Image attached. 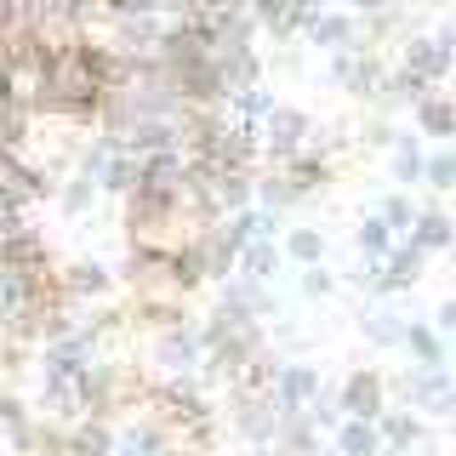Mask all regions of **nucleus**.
I'll list each match as a JSON object with an SVG mask.
<instances>
[{
    "mask_svg": "<svg viewBox=\"0 0 456 456\" xmlns=\"http://www.w3.org/2000/svg\"><path fill=\"white\" fill-rule=\"evenodd\" d=\"M382 456H411V451H382Z\"/></svg>",
    "mask_w": 456,
    "mask_h": 456,
    "instance_id": "nucleus-27",
    "label": "nucleus"
},
{
    "mask_svg": "<svg viewBox=\"0 0 456 456\" xmlns=\"http://www.w3.org/2000/svg\"><path fill=\"white\" fill-rule=\"evenodd\" d=\"M280 268H285V256H280L274 240H251V246L234 256V274H240V280H251V285H274V280H280Z\"/></svg>",
    "mask_w": 456,
    "mask_h": 456,
    "instance_id": "nucleus-19",
    "label": "nucleus"
},
{
    "mask_svg": "<svg viewBox=\"0 0 456 456\" xmlns=\"http://www.w3.org/2000/svg\"><path fill=\"white\" fill-rule=\"evenodd\" d=\"M411 132H417L422 142H434V149H445V142L456 137V103L445 86H428V92L411 103Z\"/></svg>",
    "mask_w": 456,
    "mask_h": 456,
    "instance_id": "nucleus-11",
    "label": "nucleus"
},
{
    "mask_svg": "<svg viewBox=\"0 0 456 456\" xmlns=\"http://www.w3.org/2000/svg\"><path fill=\"white\" fill-rule=\"evenodd\" d=\"M200 325L189 320V314H177V320L154 325L149 331V365H154V382H183L200 370Z\"/></svg>",
    "mask_w": 456,
    "mask_h": 456,
    "instance_id": "nucleus-2",
    "label": "nucleus"
},
{
    "mask_svg": "<svg viewBox=\"0 0 456 456\" xmlns=\"http://www.w3.org/2000/svg\"><path fill=\"white\" fill-rule=\"evenodd\" d=\"M297 297H303V303H337V297H342V274L325 268V263L297 268Z\"/></svg>",
    "mask_w": 456,
    "mask_h": 456,
    "instance_id": "nucleus-22",
    "label": "nucleus"
},
{
    "mask_svg": "<svg viewBox=\"0 0 456 456\" xmlns=\"http://www.w3.org/2000/svg\"><path fill=\"white\" fill-rule=\"evenodd\" d=\"M325 388V365L320 360H274V377H268V399H274V417H303V411L320 399Z\"/></svg>",
    "mask_w": 456,
    "mask_h": 456,
    "instance_id": "nucleus-6",
    "label": "nucleus"
},
{
    "mask_svg": "<svg viewBox=\"0 0 456 456\" xmlns=\"http://www.w3.org/2000/svg\"><path fill=\"white\" fill-rule=\"evenodd\" d=\"M377 217L388 223V234H394V240H405V234H411V223H417V200L399 194V189H388V194L377 200Z\"/></svg>",
    "mask_w": 456,
    "mask_h": 456,
    "instance_id": "nucleus-23",
    "label": "nucleus"
},
{
    "mask_svg": "<svg viewBox=\"0 0 456 456\" xmlns=\"http://www.w3.org/2000/svg\"><path fill=\"white\" fill-rule=\"evenodd\" d=\"M297 40H303L308 52H320V57H331V52H354V46H360V18H354V12H342V6H320Z\"/></svg>",
    "mask_w": 456,
    "mask_h": 456,
    "instance_id": "nucleus-10",
    "label": "nucleus"
},
{
    "mask_svg": "<svg viewBox=\"0 0 456 456\" xmlns=\"http://www.w3.org/2000/svg\"><path fill=\"white\" fill-rule=\"evenodd\" d=\"M348 246H354V256H360V263H382V256L394 251V234H388V223H382L377 211H365V217H354Z\"/></svg>",
    "mask_w": 456,
    "mask_h": 456,
    "instance_id": "nucleus-20",
    "label": "nucleus"
},
{
    "mask_svg": "<svg viewBox=\"0 0 456 456\" xmlns=\"http://www.w3.org/2000/svg\"><path fill=\"white\" fill-rule=\"evenodd\" d=\"M422 183H428L434 194H451V189H456V154H451V149H434V154L422 160Z\"/></svg>",
    "mask_w": 456,
    "mask_h": 456,
    "instance_id": "nucleus-24",
    "label": "nucleus"
},
{
    "mask_svg": "<svg viewBox=\"0 0 456 456\" xmlns=\"http://www.w3.org/2000/svg\"><path fill=\"white\" fill-rule=\"evenodd\" d=\"M382 69H388V52L365 46V40L354 52H331V57H325V75H331V86H337V92H348L354 103H370V97H377Z\"/></svg>",
    "mask_w": 456,
    "mask_h": 456,
    "instance_id": "nucleus-8",
    "label": "nucleus"
},
{
    "mask_svg": "<svg viewBox=\"0 0 456 456\" xmlns=\"http://www.w3.org/2000/svg\"><path fill=\"white\" fill-rule=\"evenodd\" d=\"M308 132H314V114L297 109V103H280L263 126H256V160H263V166H285L291 154L308 149Z\"/></svg>",
    "mask_w": 456,
    "mask_h": 456,
    "instance_id": "nucleus-7",
    "label": "nucleus"
},
{
    "mask_svg": "<svg viewBox=\"0 0 456 456\" xmlns=\"http://www.w3.org/2000/svg\"><path fill=\"white\" fill-rule=\"evenodd\" d=\"M394 6V0H342V12H354V18H370V12Z\"/></svg>",
    "mask_w": 456,
    "mask_h": 456,
    "instance_id": "nucleus-26",
    "label": "nucleus"
},
{
    "mask_svg": "<svg viewBox=\"0 0 456 456\" xmlns=\"http://www.w3.org/2000/svg\"><path fill=\"white\" fill-rule=\"evenodd\" d=\"M331 399H337L342 417H354V422H377L382 411L394 405V399H388V377H382L377 365H354L348 377L331 388Z\"/></svg>",
    "mask_w": 456,
    "mask_h": 456,
    "instance_id": "nucleus-9",
    "label": "nucleus"
},
{
    "mask_svg": "<svg viewBox=\"0 0 456 456\" xmlns=\"http://www.w3.org/2000/svg\"><path fill=\"white\" fill-rule=\"evenodd\" d=\"M274 246H280V256H285L291 268H314V263H325L331 240H325V228H320V223H285Z\"/></svg>",
    "mask_w": 456,
    "mask_h": 456,
    "instance_id": "nucleus-13",
    "label": "nucleus"
},
{
    "mask_svg": "<svg viewBox=\"0 0 456 456\" xmlns=\"http://www.w3.org/2000/svg\"><path fill=\"white\" fill-rule=\"evenodd\" d=\"M52 291L63 308H97L120 297V274L103 256H69L63 268H52Z\"/></svg>",
    "mask_w": 456,
    "mask_h": 456,
    "instance_id": "nucleus-1",
    "label": "nucleus"
},
{
    "mask_svg": "<svg viewBox=\"0 0 456 456\" xmlns=\"http://www.w3.org/2000/svg\"><path fill=\"white\" fill-rule=\"evenodd\" d=\"M428 325H434L439 337H451V331H456V303H451V297H439V303H434V314H428Z\"/></svg>",
    "mask_w": 456,
    "mask_h": 456,
    "instance_id": "nucleus-25",
    "label": "nucleus"
},
{
    "mask_svg": "<svg viewBox=\"0 0 456 456\" xmlns=\"http://www.w3.org/2000/svg\"><path fill=\"white\" fill-rule=\"evenodd\" d=\"M52 200H57V211H63L69 223H86L97 211V200H103V189H97L92 177H80V171H69V177L52 183Z\"/></svg>",
    "mask_w": 456,
    "mask_h": 456,
    "instance_id": "nucleus-18",
    "label": "nucleus"
},
{
    "mask_svg": "<svg viewBox=\"0 0 456 456\" xmlns=\"http://www.w3.org/2000/svg\"><path fill=\"white\" fill-rule=\"evenodd\" d=\"M399 354L411 360V370H439L451 365V342L434 331L428 320H405V337H399Z\"/></svg>",
    "mask_w": 456,
    "mask_h": 456,
    "instance_id": "nucleus-12",
    "label": "nucleus"
},
{
    "mask_svg": "<svg viewBox=\"0 0 456 456\" xmlns=\"http://www.w3.org/2000/svg\"><path fill=\"white\" fill-rule=\"evenodd\" d=\"M422 160H428V149H422V137L411 132V126H399V137L388 142V183L399 194H411L422 183Z\"/></svg>",
    "mask_w": 456,
    "mask_h": 456,
    "instance_id": "nucleus-14",
    "label": "nucleus"
},
{
    "mask_svg": "<svg viewBox=\"0 0 456 456\" xmlns=\"http://www.w3.org/2000/svg\"><path fill=\"white\" fill-rule=\"evenodd\" d=\"M194 456H211V451H194Z\"/></svg>",
    "mask_w": 456,
    "mask_h": 456,
    "instance_id": "nucleus-28",
    "label": "nucleus"
},
{
    "mask_svg": "<svg viewBox=\"0 0 456 456\" xmlns=\"http://www.w3.org/2000/svg\"><path fill=\"white\" fill-rule=\"evenodd\" d=\"M411 246H417L422 256H434V251H451V240H456V223H451V211L445 206H417V223H411Z\"/></svg>",
    "mask_w": 456,
    "mask_h": 456,
    "instance_id": "nucleus-17",
    "label": "nucleus"
},
{
    "mask_svg": "<svg viewBox=\"0 0 456 456\" xmlns=\"http://www.w3.org/2000/svg\"><path fill=\"white\" fill-rule=\"evenodd\" d=\"M377 439H382V451H417V445H428V422L405 405H388L377 417Z\"/></svg>",
    "mask_w": 456,
    "mask_h": 456,
    "instance_id": "nucleus-16",
    "label": "nucleus"
},
{
    "mask_svg": "<svg viewBox=\"0 0 456 456\" xmlns=\"http://www.w3.org/2000/svg\"><path fill=\"white\" fill-rule=\"evenodd\" d=\"M354 331H360L365 348L388 354V348H399V337H405V314L388 308V303H365V308H360V320H354Z\"/></svg>",
    "mask_w": 456,
    "mask_h": 456,
    "instance_id": "nucleus-15",
    "label": "nucleus"
},
{
    "mask_svg": "<svg viewBox=\"0 0 456 456\" xmlns=\"http://www.w3.org/2000/svg\"><path fill=\"white\" fill-rule=\"evenodd\" d=\"M223 417H228V428H234V439L246 451H268L274 445V428H280V417H274V399H268L263 388H223Z\"/></svg>",
    "mask_w": 456,
    "mask_h": 456,
    "instance_id": "nucleus-4",
    "label": "nucleus"
},
{
    "mask_svg": "<svg viewBox=\"0 0 456 456\" xmlns=\"http://www.w3.org/2000/svg\"><path fill=\"white\" fill-rule=\"evenodd\" d=\"M451 28L434 23V28H411L405 40L394 46V63L405 69V75H417L422 86H445L451 80Z\"/></svg>",
    "mask_w": 456,
    "mask_h": 456,
    "instance_id": "nucleus-5",
    "label": "nucleus"
},
{
    "mask_svg": "<svg viewBox=\"0 0 456 456\" xmlns=\"http://www.w3.org/2000/svg\"><path fill=\"white\" fill-rule=\"evenodd\" d=\"M388 399L405 411H417L422 422H445L451 405H456V388H451V365L439 370H399V377H388Z\"/></svg>",
    "mask_w": 456,
    "mask_h": 456,
    "instance_id": "nucleus-3",
    "label": "nucleus"
},
{
    "mask_svg": "<svg viewBox=\"0 0 456 456\" xmlns=\"http://www.w3.org/2000/svg\"><path fill=\"white\" fill-rule=\"evenodd\" d=\"M331 445H337V456H382L377 422H354V417H342L331 428Z\"/></svg>",
    "mask_w": 456,
    "mask_h": 456,
    "instance_id": "nucleus-21",
    "label": "nucleus"
}]
</instances>
